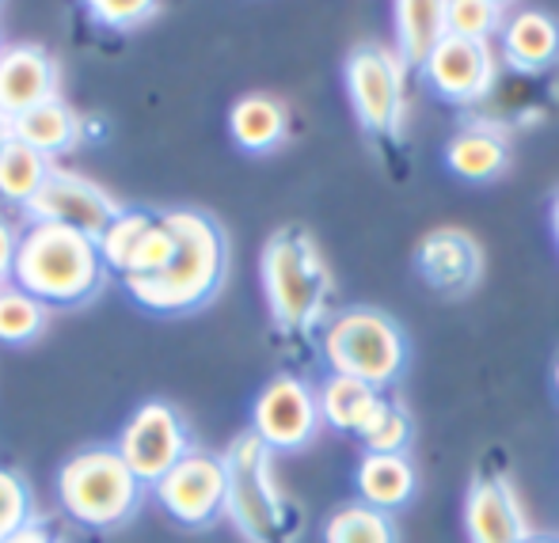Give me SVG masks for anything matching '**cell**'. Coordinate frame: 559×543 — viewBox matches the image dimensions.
I'll return each instance as SVG.
<instances>
[{"mask_svg":"<svg viewBox=\"0 0 559 543\" xmlns=\"http://www.w3.org/2000/svg\"><path fill=\"white\" fill-rule=\"evenodd\" d=\"M160 12L156 0H92L88 15L107 31H133Z\"/></svg>","mask_w":559,"mask_h":543,"instance_id":"obj_31","label":"cell"},{"mask_svg":"<svg viewBox=\"0 0 559 543\" xmlns=\"http://www.w3.org/2000/svg\"><path fill=\"white\" fill-rule=\"evenodd\" d=\"M317 396H320V414H324L328 426L338 430V434H354V437L366 430L369 414L381 403V391L377 388H369L366 381H354V376H338V373H332L320 384Z\"/></svg>","mask_w":559,"mask_h":543,"instance_id":"obj_21","label":"cell"},{"mask_svg":"<svg viewBox=\"0 0 559 543\" xmlns=\"http://www.w3.org/2000/svg\"><path fill=\"white\" fill-rule=\"evenodd\" d=\"M35 524V494L31 483L12 468H0V543L20 536Z\"/></svg>","mask_w":559,"mask_h":543,"instance_id":"obj_30","label":"cell"},{"mask_svg":"<svg viewBox=\"0 0 559 543\" xmlns=\"http://www.w3.org/2000/svg\"><path fill=\"white\" fill-rule=\"evenodd\" d=\"M4 543H58V536H53L46 524H31V529H23L20 536H12V540H4Z\"/></svg>","mask_w":559,"mask_h":543,"instance_id":"obj_33","label":"cell"},{"mask_svg":"<svg viewBox=\"0 0 559 543\" xmlns=\"http://www.w3.org/2000/svg\"><path fill=\"white\" fill-rule=\"evenodd\" d=\"M346 99L369 137L400 141L407 118V65L389 46H358L343 65Z\"/></svg>","mask_w":559,"mask_h":543,"instance_id":"obj_6","label":"cell"},{"mask_svg":"<svg viewBox=\"0 0 559 543\" xmlns=\"http://www.w3.org/2000/svg\"><path fill=\"white\" fill-rule=\"evenodd\" d=\"M58 99V65L43 46H4L0 53V118L15 122L27 110Z\"/></svg>","mask_w":559,"mask_h":543,"instance_id":"obj_15","label":"cell"},{"mask_svg":"<svg viewBox=\"0 0 559 543\" xmlns=\"http://www.w3.org/2000/svg\"><path fill=\"white\" fill-rule=\"evenodd\" d=\"M445 168L464 183H491L510 168V141L499 125H464L449 137Z\"/></svg>","mask_w":559,"mask_h":543,"instance_id":"obj_17","label":"cell"},{"mask_svg":"<svg viewBox=\"0 0 559 543\" xmlns=\"http://www.w3.org/2000/svg\"><path fill=\"white\" fill-rule=\"evenodd\" d=\"M354 486H358V502L392 514L415 498L419 475L407 452H366L354 471Z\"/></svg>","mask_w":559,"mask_h":543,"instance_id":"obj_18","label":"cell"},{"mask_svg":"<svg viewBox=\"0 0 559 543\" xmlns=\"http://www.w3.org/2000/svg\"><path fill=\"white\" fill-rule=\"evenodd\" d=\"M0 53H4V43H0Z\"/></svg>","mask_w":559,"mask_h":543,"instance_id":"obj_39","label":"cell"},{"mask_svg":"<svg viewBox=\"0 0 559 543\" xmlns=\"http://www.w3.org/2000/svg\"><path fill=\"white\" fill-rule=\"evenodd\" d=\"M320 426H324L320 396L301 376L278 373L259 391L255 407H251V434L271 452H297V448L312 445Z\"/></svg>","mask_w":559,"mask_h":543,"instance_id":"obj_8","label":"cell"},{"mask_svg":"<svg viewBox=\"0 0 559 543\" xmlns=\"http://www.w3.org/2000/svg\"><path fill=\"white\" fill-rule=\"evenodd\" d=\"M556 396H559V361H556Z\"/></svg>","mask_w":559,"mask_h":543,"instance_id":"obj_37","label":"cell"},{"mask_svg":"<svg viewBox=\"0 0 559 543\" xmlns=\"http://www.w3.org/2000/svg\"><path fill=\"white\" fill-rule=\"evenodd\" d=\"M58 502L76 524L111 532L141 509L145 483L133 475V468L122 460L118 448L92 445L61 463Z\"/></svg>","mask_w":559,"mask_h":543,"instance_id":"obj_4","label":"cell"},{"mask_svg":"<svg viewBox=\"0 0 559 543\" xmlns=\"http://www.w3.org/2000/svg\"><path fill=\"white\" fill-rule=\"evenodd\" d=\"M415 270L438 293L464 297L484 278V248L464 228H435L415 248Z\"/></svg>","mask_w":559,"mask_h":543,"instance_id":"obj_13","label":"cell"},{"mask_svg":"<svg viewBox=\"0 0 559 543\" xmlns=\"http://www.w3.org/2000/svg\"><path fill=\"white\" fill-rule=\"evenodd\" d=\"M12 137L31 148H38V153L53 160V156L69 153V148L76 145V137H81V118L61 104V99H50V104H43V107L15 118Z\"/></svg>","mask_w":559,"mask_h":543,"instance_id":"obj_22","label":"cell"},{"mask_svg":"<svg viewBox=\"0 0 559 543\" xmlns=\"http://www.w3.org/2000/svg\"><path fill=\"white\" fill-rule=\"evenodd\" d=\"M499 50L514 73L537 76L559 61V23L548 12L537 8H522L507 20L499 35Z\"/></svg>","mask_w":559,"mask_h":543,"instance_id":"obj_16","label":"cell"},{"mask_svg":"<svg viewBox=\"0 0 559 543\" xmlns=\"http://www.w3.org/2000/svg\"><path fill=\"white\" fill-rule=\"evenodd\" d=\"M324 358L338 376L384 391L407 369V338L381 309H343L324 330Z\"/></svg>","mask_w":559,"mask_h":543,"instance_id":"obj_5","label":"cell"},{"mask_svg":"<svg viewBox=\"0 0 559 543\" xmlns=\"http://www.w3.org/2000/svg\"><path fill=\"white\" fill-rule=\"evenodd\" d=\"M20 240H23V232H15L12 225H8L4 217H0V278H12V270H15V255H20Z\"/></svg>","mask_w":559,"mask_h":543,"instance_id":"obj_32","label":"cell"},{"mask_svg":"<svg viewBox=\"0 0 559 543\" xmlns=\"http://www.w3.org/2000/svg\"><path fill=\"white\" fill-rule=\"evenodd\" d=\"M115 448L145 486H156L176 463H183L194 452L183 419L176 414V407L160 403V399L141 403L133 411V419L122 426V437H118Z\"/></svg>","mask_w":559,"mask_h":543,"instance_id":"obj_9","label":"cell"},{"mask_svg":"<svg viewBox=\"0 0 559 543\" xmlns=\"http://www.w3.org/2000/svg\"><path fill=\"white\" fill-rule=\"evenodd\" d=\"M8 145H12V122H8V118H0V156H4Z\"/></svg>","mask_w":559,"mask_h":543,"instance_id":"obj_34","label":"cell"},{"mask_svg":"<svg viewBox=\"0 0 559 543\" xmlns=\"http://www.w3.org/2000/svg\"><path fill=\"white\" fill-rule=\"evenodd\" d=\"M228 468V517L251 543H271L282 521V502L271 479V448L255 434L233 441L225 452Z\"/></svg>","mask_w":559,"mask_h":543,"instance_id":"obj_7","label":"cell"},{"mask_svg":"<svg viewBox=\"0 0 559 543\" xmlns=\"http://www.w3.org/2000/svg\"><path fill=\"white\" fill-rule=\"evenodd\" d=\"M525 543H559V536H533V540H525Z\"/></svg>","mask_w":559,"mask_h":543,"instance_id":"obj_36","label":"cell"},{"mask_svg":"<svg viewBox=\"0 0 559 543\" xmlns=\"http://www.w3.org/2000/svg\"><path fill=\"white\" fill-rule=\"evenodd\" d=\"M423 76L438 99L456 107H476L491 96L495 81H499V58H495L491 43L445 35V43L430 53Z\"/></svg>","mask_w":559,"mask_h":543,"instance_id":"obj_11","label":"cell"},{"mask_svg":"<svg viewBox=\"0 0 559 543\" xmlns=\"http://www.w3.org/2000/svg\"><path fill=\"white\" fill-rule=\"evenodd\" d=\"M464 532L468 543H525L533 540L530 517L507 475L472 479L464 494Z\"/></svg>","mask_w":559,"mask_h":543,"instance_id":"obj_14","label":"cell"},{"mask_svg":"<svg viewBox=\"0 0 559 543\" xmlns=\"http://www.w3.org/2000/svg\"><path fill=\"white\" fill-rule=\"evenodd\" d=\"M153 494L164 506V514L176 517L179 524H187V529H206V524H214L222 514H228L225 456L194 448L183 463H176V468L153 486Z\"/></svg>","mask_w":559,"mask_h":543,"instance_id":"obj_10","label":"cell"},{"mask_svg":"<svg viewBox=\"0 0 559 543\" xmlns=\"http://www.w3.org/2000/svg\"><path fill=\"white\" fill-rule=\"evenodd\" d=\"M4 286H8V281H4V278H0V289H4Z\"/></svg>","mask_w":559,"mask_h":543,"instance_id":"obj_38","label":"cell"},{"mask_svg":"<svg viewBox=\"0 0 559 543\" xmlns=\"http://www.w3.org/2000/svg\"><path fill=\"white\" fill-rule=\"evenodd\" d=\"M164 225L176 232L179 255L160 278L126 281L130 297L160 316H187L199 312L222 293L228 278V236L214 214L202 209H168Z\"/></svg>","mask_w":559,"mask_h":543,"instance_id":"obj_1","label":"cell"},{"mask_svg":"<svg viewBox=\"0 0 559 543\" xmlns=\"http://www.w3.org/2000/svg\"><path fill=\"white\" fill-rule=\"evenodd\" d=\"M104 251L99 240L50 220H31L15 255L12 286L38 297L46 309H73L104 289Z\"/></svg>","mask_w":559,"mask_h":543,"instance_id":"obj_2","label":"cell"},{"mask_svg":"<svg viewBox=\"0 0 559 543\" xmlns=\"http://www.w3.org/2000/svg\"><path fill=\"white\" fill-rule=\"evenodd\" d=\"M324 543H400L396 521L366 502H346L324 524Z\"/></svg>","mask_w":559,"mask_h":543,"instance_id":"obj_24","label":"cell"},{"mask_svg":"<svg viewBox=\"0 0 559 543\" xmlns=\"http://www.w3.org/2000/svg\"><path fill=\"white\" fill-rule=\"evenodd\" d=\"M50 156L12 137V145L0 156V198L27 209L35 202V194L43 191L46 179H50Z\"/></svg>","mask_w":559,"mask_h":543,"instance_id":"obj_23","label":"cell"},{"mask_svg":"<svg viewBox=\"0 0 559 543\" xmlns=\"http://www.w3.org/2000/svg\"><path fill=\"white\" fill-rule=\"evenodd\" d=\"M156 225L153 214H141V209H122L111 228H107L104 236H99V251H104V263L111 266V270L126 274V266H130L133 251H138V243L145 240V232Z\"/></svg>","mask_w":559,"mask_h":543,"instance_id":"obj_28","label":"cell"},{"mask_svg":"<svg viewBox=\"0 0 559 543\" xmlns=\"http://www.w3.org/2000/svg\"><path fill=\"white\" fill-rule=\"evenodd\" d=\"M50 324V309L38 297L23 293L20 286L0 289V342L4 346H27Z\"/></svg>","mask_w":559,"mask_h":543,"instance_id":"obj_25","label":"cell"},{"mask_svg":"<svg viewBox=\"0 0 559 543\" xmlns=\"http://www.w3.org/2000/svg\"><path fill=\"white\" fill-rule=\"evenodd\" d=\"M358 437L366 445V452H407V445H412V419H407L404 403L381 396V403L369 414L366 430Z\"/></svg>","mask_w":559,"mask_h":543,"instance_id":"obj_27","label":"cell"},{"mask_svg":"<svg viewBox=\"0 0 559 543\" xmlns=\"http://www.w3.org/2000/svg\"><path fill=\"white\" fill-rule=\"evenodd\" d=\"M179 255V240L176 232H171L168 225H164V217H156V225L145 232V240L138 243V251H133L130 266H126L122 278L126 281H145V278H160L164 270H168L171 263H176Z\"/></svg>","mask_w":559,"mask_h":543,"instance_id":"obj_29","label":"cell"},{"mask_svg":"<svg viewBox=\"0 0 559 543\" xmlns=\"http://www.w3.org/2000/svg\"><path fill=\"white\" fill-rule=\"evenodd\" d=\"M286 130H289L286 107L274 96H266V92H251V96L236 99L233 110H228V133H233L236 148H243L251 156L274 153L286 141Z\"/></svg>","mask_w":559,"mask_h":543,"instance_id":"obj_19","label":"cell"},{"mask_svg":"<svg viewBox=\"0 0 559 543\" xmlns=\"http://www.w3.org/2000/svg\"><path fill=\"white\" fill-rule=\"evenodd\" d=\"M118 214H122V206H118L104 186H96L92 179L69 176V171H50L43 191L27 206L31 220H50V225L76 228V232L92 236V240H99Z\"/></svg>","mask_w":559,"mask_h":543,"instance_id":"obj_12","label":"cell"},{"mask_svg":"<svg viewBox=\"0 0 559 543\" xmlns=\"http://www.w3.org/2000/svg\"><path fill=\"white\" fill-rule=\"evenodd\" d=\"M507 27V8L495 0H445V31L453 38L472 43H491Z\"/></svg>","mask_w":559,"mask_h":543,"instance_id":"obj_26","label":"cell"},{"mask_svg":"<svg viewBox=\"0 0 559 543\" xmlns=\"http://www.w3.org/2000/svg\"><path fill=\"white\" fill-rule=\"evenodd\" d=\"M396 15V53L407 69H427L430 53L445 43V0H404Z\"/></svg>","mask_w":559,"mask_h":543,"instance_id":"obj_20","label":"cell"},{"mask_svg":"<svg viewBox=\"0 0 559 543\" xmlns=\"http://www.w3.org/2000/svg\"><path fill=\"white\" fill-rule=\"evenodd\" d=\"M263 293L271 304L274 324L289 335L312 330L324 316L328 293H332V274L320 255L317 240L301 228H278L263 248Z\"/></svg>","mask_w":559,"mask_h":543,"instance_id":"obj_3","label":"cell"},{"mask_svg":"<svg viewBox=\"0 0 559 543\" xmlns=\"http://www.w3.org/2000/svg\"><path fill=\"white\" fill-rule=\"evenodd\" d=\"M552 232H556V243H559V194H556V202H552Z\"/></svg>","mask_w":559,"mask_h":543,"instance_id":"obj_35","label":"cell"}]
</instances>
